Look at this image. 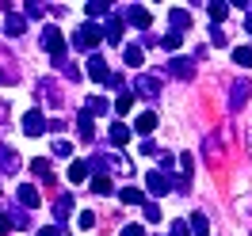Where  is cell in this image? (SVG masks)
Here are the masks:
<instances>
[{
    "mask_svg": "<svg viewBox=\"0 0 252 236\" xmlns=\"http://www.w3.org/2000/svg\"><path fill=\"white\" fill-rule=\"evenodd\" d=\"M134 95H142V99H157V95H160V80L142 73V77L134 80Z\"/></svg>",
    "mask_w": 252,
    "mask_h": 236,
    "instance_id": "277c9868",
    "label": "cell"
},
{
    "mask_svg": "<svg viewBox=\"0 0 252 236\" xmlns=\"http://www.w3.org/2000/svg\"><path fill=\"white\" fill-rule=\"evenodd\" d=\"M23 31H27V16H19V12H8V19H4V34L19 38Z\"/></svg>",
    "mask_w": 252,
    "mask_h": 236,
    "instance_id": "8fae6325",
    "label": "cell"
},
{
    "mask_svg": "<svg viewBox=\"0 0 252 236\" xmlns=\"http://www.w3.org/2000/svg\"><path fill=\"white\" fill-rule=\"evenodd\" d=\"M42 50H46V53H54L58 61L65 57V38H62V31H58V27H46V31H42Z\"/></svg>",
    "mask_w": 252,
    "mask_h": 236,
    "instance_id": "7a4b0ae2",
    "label": "cell"
},
{
    "mask_svg": "<svg viewBox=\"0 0 252 236\" xmlns=\"http://www.w3.org/2000/svg\"><path fill=\"white\" fill-rule=\"evenodd\" d=\"M12 229H16V225H12V217H8V213H0V236L12 233Z\"/></svg>",
    "mask_w": 252,
    "mask_h": 236,
    "instance_id": "d590c367",
    "label": "cell"
},
{
    "mask_svg": "<svg viewBox=\"0 0 252 236\" xmlns=\"http://www.w3.org/2000/svg\"><path fill=\"white\" fill-rule=\"evenodd\" d=\"M249 95H252V84H249V80H237V84H233V92H229V107H245V103H249Z\"/></svg>",
    "mask_w": 252,
    "mask_h": 236,
    "instance_id": "9c48e42d",
    "label": "cell"
},
{
    "mask_svg": "<svg viewBox=\"0 0 252 236\" xmlns=\"http://www.w3.org/2000/svg\"><path fill=\"white\" fill-rule=\"evenodd\" d=\"M88 114H107V99H103V95H88Z\"/></svg>",
    "mask_w": 252,
    "mask_h": 236,
    "instance_id": "cb8c5ba5",
    "label": "cell"
},
{
    "mask_svg": "<svg viewBox=\"0 0 252 236\" xmlns=\"http://www.w3.org/2000/svg\"><path fill=\"white\" fill-rule=\"evenodd\" d=\"M0 84H16V73H0Z\"/></svg>",
    "mask_w": 252,
    "mask_h": 236,
    "instance_id": "b9f144b4",
    "label": "cell"
},
{
    "mask_svg": "<svg viewBox=\"0 0 252 236\" xmlns=\"http://www.w3.org/2000/svg\"><path fill=\"white\" fill-rule=\"evenodd\" d=\"M42 130H46V118H42V110H27V114H23V133H27V137H38Z\"/></svg>",
    "mask_w": 252,
    "mask_h": 236,
    "instance_id": "8992f818",
    "label": "cell"
},
{
    "mask_svg": "<svg viewBox=\"0 0 252 236\" xmlns=\"http://www.w3.org/2000/svg\"><path fill=\"white\" fill-rule=\"evenodd\" d=\"M245 27H249V34H252V16H249V23H245Z\"/></svg>",
    "mask_w": 252,
    "mask_h": 236,
    "instance_id": "7bdbcfd3",
    "label": "cell"
},
{
    "mask_svg": "<svg viewBox=\"0 0 252 236\" xmlns=\"http://www.w3.org/2000/svg\"><path fill=\"white\" fill-rule=\"evenodd\" d=\"M92 225H95V213H92V210L77 213V229H92Z\"/></svg>",
    "mask_w": 252,
    "mask_h": 236,
    "instance_id": "4dcf8cb0",
    "label": "cell"
},
{
    "mask_svg": "<svg viewBox=\"0 0 252 236\" xmlns=\"http://www.w3.org/2000/svg\"><path fill=\"white\" fill-rule=\"evenodd\" d=\"M88 172H92V168H88L84 160H73V164H69V179H73V183H84V179H88Z\"/></svg>",
    "mask_w": 252,
    "mask_h": 236,
    "instance_id": "ffe728a7",
    "label": "cell"
},
{
    "mask_svg": "<svg viewBox=\"0 0 252 236\" xmlns=\"http://www.w3.org/2000/svg\"><path fill=\"white\" fill-rule=\"evenodd\" d=\"M126 23H134L138 31H149L153 16H149V8H142V4H130V8H126Z\"/></svg>",
    "mask_w": 252,
    "mask_h": 236,
    "instance_id": "5b68a950",
    "label": "cell"
},
{
    "mask_svg": "<svg viewBox=\"0 0 252 236\" xmlns=\"http://www.w3.org/2000/svg\"><path fill=\"white\" fill-rule=\"evenodd\" d=\"M19 206H23V210H34V206H38V187L23 183V187H19Z\"/></svg>",
    "mask_w": 252,
    "mask_h": 236,
    "instance_id": "e0dca14e",
    "label": "cell"
},
{
    "mask_svg": "<svg viewBox=\"0 0 252 236\" xmlns=\"http://www.w3.org/2000/svg\"><path fill=\"white\" fill-rule=\"evenodd\" d=\"M233 61L249 69V65H252V46H237V50H233Z\"/></svg>",
    "mask_w": 252,
    "mask_h": 236,
    "instance_id": "484cf974",
    "label": "cell"
},
{
    "mask_svg": "<svg viewBox=\"0 0 252 236\" xmlns=\"http://www.w3.org/2000/svg\"><path fill=\"white\" fill-rule=\"evenodd\" d=\"M142 210H145V221H160V210H157V202H145Z\"/></svg>",
    "mask_w": 252,
    "mask_h": 236,
    "instance_id": "d6a6232c",
    "label": "cell"
},
{
    "mask_svg": "<svg viewBox=\"0 0 252 236\" xmlns=\"http://www.w3.org/2000/svg\"><path fill=\"white\" fill-rule=\"evenodd\" d=\"M191 233H195V236H210V221H206V213H195V217H191Z\"/></svg>",
    "mask_w": 252,
    "mask_h": 236,
    "instance_id": "603a6c76",
    "label": "cell"
},
{
    "mask_svg": "<svg viewBox=\"0 0 252 236\" xmlns=\"http://www.w3.org/2000/svg\"><path fill=\"white\" fill-rule=\"evenodd\" d=\"M180 42H184L180 34H164V38H160V46H164V50H180Z\"/></svg>",
    "mask_w": 252,
    "mask_h": 236,
    "instance_id": "1f68e13d",
    "label": "cell"
},
{
    "mask_svg": "<svg viewBox=\"0 0 252 236\" xmlns=\"http://www.w3.org/2000/svg\"><path fill=\"white\" fill-rule=\"evenodd\" d=\"M0 172H4V175L19 172V157L12 153V149H4V145H0Z\"/></svg>",
    "mask_w": 252,
    "mask_h": 236,
    "instance_id": "9a60e30c",
    "label": "cell"
},
{
    "mask_svg": "<svg viewBox=\"0 0 252 236\" xmlns=\"http://www.w3.org/2000/svg\"><path fill=\"white\" fill-rule=\"evenodd\" d=\"M176 168V157H160V172H172Z\"/></svg>",
    "mask_w": 252,
    "mask_h": 236,
    "instance_id": "f35d334b",
    "label": "cell"
},
{
    "mask_svg": "<svg viewBox=\"0 0 252 236\" xmlns=\"http://www.w3.org/2000/svg\"><path fill=\"white\" fill-rule=\"evenodd\" d=\"M99 38H103V31H99V27H92V23H80L77 34H73V46H77L80 53H92V50L99 46Z\"/></svg>",
    "mask_w": 252,
    "mask_h": 236,
    "instance_id": "6da1fadb",
    "label": "cell"
},
{
    "mask_svg": "<svg viewBox=\"0 0 252 236\" xmlns=\"http://www.w3.org/2000/svg\"><path fill=\"white\" fill-rule=\"evenodd\" d=\"M111 141H115V145H126V141H130V126H123V122H111Z\"/></svg>",
    "mask_w": 252,
    "mask_h": 236,
    "instance_id": "7402d4cb",
    "label": "cell"
},
{
    "mask_svg": "<svg viewBox=\"0 0 252 236\" xmlns=\"http://www.w3.org/2000/svg\"><path fill=\"white\" fill-rule=\"evenodd\" d=\"M119 198H123V202H130V206H145V194L138 187H123L119 190Z\"/></svg>",
    "mask_w": 252,
    "mask_h": 236,
    "instance_id": "44dd1931",
    "label": "cell"
},
{
    "mask_svg": "<svg viewBox=\"0 0 252 236\" xmlns=\"http://www.w3.org/2000/svg\"><path fill=\"white\" fill-rule=\"evenodd\" d=\"M92 190H95V194H111V179H107V175H95Z\"/></svg>",
    "mask_w": 252,
    "mask_h": 236,
    "instance_id": "4316f807",
    "label": "cell"
},
{
    "mask_svg": "<svg viewBox=\"0 0 252 236\" xmlns=\"http://www.w3.org/2000/svg\"><path fill=\"white\" fill-rule=\"evenodd\" d=\"M123 57H126V65H142V61H145L142 46H126V50H123Z\"/></svg>",
    "mask_w": 252,
    "mask_h": 236,
    "instance_id": "d4e9b609",
    "label": "cell"
},
{
    "mask_svg": "<svg viewBox=\"0 0 252 236\" xmlns=\"http://www.w3.org/2000/svg\"><path fill=\"white\" fill-rule=\"evenodd\" d=\"M69 213H73V194H58V202H54V225L65 221Z\"/></svg>",
    "mask_w": 252,
    "mask_h": 236,
    "instance_id": "5bb4252c",
    "label": "cell"
},
{
    "mask_svg": "<svg viewBox=\"0 0 252 236\" xmlns=\"http://www.w3.org/2000/svg\"><path fill=\"white\" fill-rule=\"evenodd\" d=\"M38 236H62V225H46V229H42Z\"/></svg>",
    "mask_w": 252,
    "mask_h": 236,
    "instance_id": "60d3db41",
    "label": "cell"
},
{
    "mask_svg": "<svg viewBox=\"0 0 252 236\" xmlns=\"http://www.w3.org/2000/svg\"><path fill=\"white\" fill-rule=\"evenodd\" d=\"M145 187H149V194H172V179L164 172H145Z\"/></svg>",
    "mask_w": 252,
    "mask_h": 236,
    "instance_id": "3957f363",
    "label": "cell"
},
{
    "mask_svg": "<svg viewBox=\"0 0 252 236\" xmlns=\"http://www.w3.org/2000/svg\"><path fill=\"white\" fill-rule=\"evenodd\" d=\"M168 73H172V77H180V80H191V77H195V61H191V57H172Z\"/></svg>",
    "mask_w": 252,
    "mask_h": 236,
    "instance_id": "30bf717a",
    "label": "cell"
},
{
    "mask_svg": "<svg viewBox=\"0 0 252 236\" xmlns=\"http://www.w3.org/2000/svg\"><path fill=\"white\" fill-rule=\"evenodd\" d=\"M103 38H107L111 46H115V42H123V19L111 16V12L103 16Z\"/></svg>",
    "mask_w": 252,
    "mask_h": 236,
    "instance_id": "ba28073f",
    "label": "cell"
},
{
    "mask_svg": "<svg viewBox=\"0 0 252 236\" xmlns=\"http://www.w3.org/2000/svg\"><path fill=\"white\" fill-rule=\"evenodd\" d=\"M229 8H233V4H225V0H210V4H206V12H210L214 23H221V19L229 16Z\"/></svg>",
    "mask_w": 252,
    "mask_h": 236,
    "instance_id": "ac0fdd59",
    "label": "cell"
},
{
    "mask_svg": "<svg viewBox=\"0 0 252 236\" xmlns=\"http://www.w3.org/2000/svg\"><path fill=\"white\" fill-rule=\"evenodd\" d=\"M31 172L38 175V179H42V183H50V187H54V183H58V179H54V172H50V164H46V160H31Z\"/></svg>",
    "mask_w": 252,
    "mask_h": 236,
    "instance_id": "d6986e66",
    "label": "cell"
},
{
    "mask_svg": "<svg viewBox=\"0 0 252 236\" xmlns=\"http://www.w3.org/2000/svg\"><path fill=\"white\" fill-rule=\"evenodd\" d=\"M54 153H58V157H69V153H73V145H69V141H54Z\"/></svg>",
    "mask_w": 252,
    "mask_h": 236,
    "instance_id": "e575fe53",
    "label": "cell"
},
{
    "mask_svg": "<svg viewBox=\"0 0 252 236\" xmlns=\"http://www.w3.org/2000/svg\"><path fill=\"white\" fill-rule=\"evenodd\" d=\"M172 236H191V225H184V221H172Z\"/></svg>",
    "mask_w": 252,
    "mask_h": 236,
    "instance_id": "836d02e7",
    "label": "cell"
},
{
    "mask_svg": "<svg viewBox=\"0 0 252 236\" xmlns=\"http://www.w3.org/2000/svg\"><path fill=\"white\" fill-rule=\"evenodd\" d=\"M210 42H214V46H225V34H221V27H214V31H210Z\"/></svg>",
    "mask_w": 252,
    "mask_h": 236,
    "instance_id": "8d00e7d4",
    "label": "cell"
},
{
    "mask_svg": "<svg viewBox=\"0 0 252 236\" xmlns=\"http://www.w3.org/2000/svg\"><path fill=\"white\" fill-rule=\"evenodd\" d=\"M23 16H27V19H38V16H46V4H23Z\"/></svg>",
    "mask_w": 252,
    "mask_h": 236,
    "instance_id": "83f0119b",
    "label": "cell"
},
{
    "mask_svg": "<svg viewBox=\"0 0 252 236\" xmlns=\"http://www.w3.org/2000/svg\"><path fill=\"white\" fill-rule=\"evenodd\" d=\"M153 130H157V114H153V110H142V114L134 118V133H142V141H149Z\"/></svg>",
    "mask_w": 252,
    "mask_h": 236,
    "instance_id": "52a82bcc",
    "label": "cell"
},
{
    "mask_svg": "<svg viewBox=\"0 0 252 236\" xmlns=\"http://www.w3.org/2000/svg\"><path fill=\"white\" fill-rule=\"evenodd\" d=\"M77 133L84 137V141H92V137H95V126H92V114H88V110H80V114H77Z\"/></svg>",
    "mask_w": 252,
    "mask_h": 236,
    "instance_id": "2e32d148",
    "label": "cell"
},
{
    "mask_svg": "<svg viewBox=\"0 0 252 236\" xmlns=\"http://www.w3.org/2000/svg\"><path fill=\"white\" fill-rule=\"evenodd\" d=\"M157 153V141H142V157H153Z\"/></svg>",
    "mask_w": 252,
    "mask_h": 236,
    "instance_id": "ab89813d",
    "label": "cell"
},
{
    "mask_svg": "<svg viewBox=\"0 0 252 236\" xmlns=\"http://www.w3.org/2000/svg\"><path fill=\"white\" fill-rule=\"evenodd\" d=\"M88 77L99 80V84H107V80H111V73H107V65H103V57H95V53L88 57Z\"/></svg>",
    "mask_w": 252,
    "mask_h": 236,
    "instance_id": "7c38bea8",
    "label": "cell"
},
{
    "mask_svg": "<svg viewBox=\"0 0 252 236\" xmlns=\"http://www.w3.org/2000/svg\"><path fill=\"white\" fill-rule=\"evenodd\" d=\"M107 8H111V4H99V0H95V4H84V12H88V16H92V19L107 16Z\"/></svg>",
    "mask_w": 252,
    "mask_h": 236,
    "instance_id": "f1b7e54d",
    "label": "cell"
},
{
    "mask_svg": "<svg viewBox=\"0 0 252 236\" xmlns=\"http://www.w3.org/2000/svg\"><path fill=\"white\" fill-rule=\"evenodd\" d=\"M168 23H172V34H184L191 27V16L184 8H172V12H168Z\"/></svg>",
    "mask_w": 252,
    "mask_h": 236,
    "instance_id": "4fadbf2b",
    "label": "cell"
},
{
    "mask_svg": "<svg viewBox=\"0 0 252 236\" xmlns=\"http://www.w3.org/2000/svg\"><path fill=\"white\" fill-rule=\"evenodd\" d=\"M123 236H145V229H142V225H126Z\"/></svg>",
    "mask_w": 252,
    "mask_h": 236,
    "instance_id": "74e56055",
    "label": "cell"
},
{
    "mask_svg": "<svg viewBox=\"0 0 252 236\" xmlns=\"http://www.w3.org/2000/svg\"><path fill=\"white\" fill-rule=\"evenodd\" d=\"M130 103H134V95H119V99H115V114H126V110H130Z\"/></svg>",
    "mask_w": 252,
    "mask_h": 236,
    "instance_id": "f546056e",
    "label": "cell"
}]
</instances>
